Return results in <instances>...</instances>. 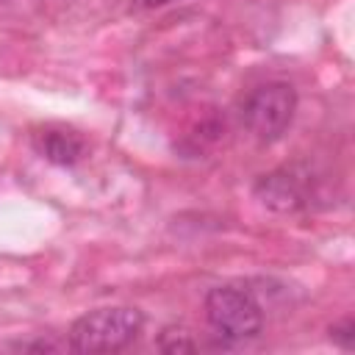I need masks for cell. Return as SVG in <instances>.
Returning <instances> with one entry per match:
<instances>
[{
  "instance_id": "obj_3",
  "label": "cell",
  "mask_w": 355,
  "mask_h": 355,
  "mask_svg": "<svg viewBox=\"0 0 355 355\" xmlns=\"http://www.w3.org/2000/svg\"><path fill=\"white\" fill-rule=\"evenodd\" d=\"M297 111V92L286 80H269L250 92L241 105L244 128L263 144L277 141L291 125Z\"/></svg>"
},
{
  "instance_id": "obj_4",
  "label": "cell",
  "mask_w": 355,
  "mask_h": 355,
  "mask_svg": "<svg viewBox=\"0 0 355 355\" xmlns=\"http://www.w3.org/2000/svg\"><path fill=\"white\" fill-rule=\"evenodd\" d=\"M252 194L258 197L261 205L277 214H294L308 202L305 183L288 169H275V172L261 175L252 186Z\"/></svg>"
},
{
  "instance_id": "obj_1",
  "label": "cell",
  "mask_w": 355,
  "mask_h": 355,
  "mask_svg": "<svg viewBox=\"0 0 355 355\" xmlns=\"http://www.w3.org/2000/svg\"><path fill=\"white\" fill-rule=\"evenodd\" d=\"M144 327V313L130 305H111V308H94L75 319L69 327V347L75 352H119Z\"/></svg>"
},
{
  "instance_id": "obj_5",
  "label": "cell",
  "mask_w": 355,
  "mask_h": 355,
  "mask_svg": "<svg viewBox=\"0 0 355 355\" xmlns=\"http://www.w3.org/2000/svg\"><path fill=\"white\" fill-rule=\"evenodd\" d=\"M31 144L36 150V155H42L44 161L55 164V166H72L83 158L86 153V144L83 139L69 130V128H58V125H47V128H39L33 136H31Z\"/></svg>"
},
{
  "instance_id": "obj_2",
  "label": "cell",
  "mask_w": 355,
  "mask_h": 355,
  "mask_svg": "<svg viewBox=\"0 0 355 355\" xmlns=\"http://www.w3.org/2000/svg\"><path fill=\"white\" fill-rule=\"evenodd\" d=\"M205 319L225 341L255 338L263 327V311L258 300L239 286H216L205 294Z\"/></svg>"
},
{
  "instance_id": "obj_6",
  "label": "cell",
  "mask_w": 355,
  "mask_h": 355,
  "mask_svg": "<svg viewBox=\"0 0 355 355\" xmlns=\"http://www.w3.org/2000/svg\"><path fill=\"white\" fill-rule=\"evenodd\" d=\"M158 349L161 352H169V355H180V352H194L197 349V341L191 338V333L186 327H164L158 333Z\"/></svg>"
},
{
  "instance_id": "obj_7",
  "label": "cell",
  "mask_w": 355,
  "mask_h": 355,
  "mask_svg": "<svg viewBox=\"0 0 355 355\" xmlns=\"http://www.w3.org/2000/svg\"><path fill=\"white\" fill-rule=\"evenodd\" d=\"M330 338L341 347V349H352L355 347V322L347 316V319H341V322H336V324H330Z\"/></svg>"
}]
</instances>
